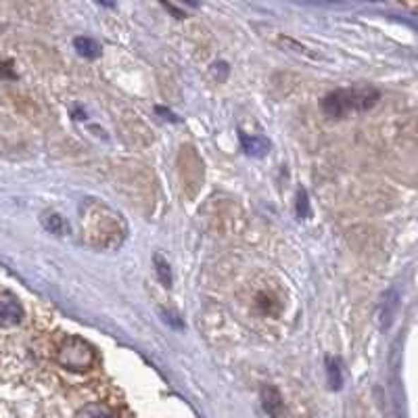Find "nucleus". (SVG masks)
<instances>
[{
  "mask_svg": "<svg viewBox=\"0 0 418 418\" xmlns=\"http://www.w3.org/2000/svg\"><path fill=\"white\" fill-rule=\"evenodd\" d=\"M82 226L86 243L101 251L119 247L126 237V224L121 215L97 201H86L82 205Z\"/></svg>",
  "mask_w": 418,
  "mask_h": 418,
  "instance_id": "nucleus-1",
  "label": "nucleus"
},
{
  "mask_svg": "<svg viewBox=\"0 0 418 418\" xmlns=\"http://www.w3.org/2000/svg\"><path fill=\"white\" fill-rule=\"evenodd\" d=\"M378 90L372 86H352V88H341L333 90L322 99V111L330 119H341L347 113L354 111H368L378 101Z\"/></svg>",
  "mask_w": 418,
  "mask_h": 418,
  "instance_id": "nucleus-2",
  "label": "nucleus"
},
{
  "mask_svg": "<svg viewBox=\"0 0 418 418\" xmlns=\"http://www.w3.org/2000/svg\"><path fill=\"white\" fill-rule=\"evenodd\" d=\"M56 360H59V364L67 368V370L84 372L95 362V352L84 339L69 337V339L63 341V345H61V350L56 354Z\"/></svg>",
  "mask_w": 418,
  "mask_h": 418,
  "instance_id": "nucleus-3",
  "label": "nucleus"
},
{
  "mask_svg": "<svg viewBox=\"0 0 418 418\" xmlns=\"http://www.w3.org/2000/svg\"><path fill=\"white\" fill-rule=\"evenodd\" d=\"M260 402L263 412H265L268 417H282V412H285V402H282V395H280V391H278L276 387H272V385L261 387Z\"/></svg>",
  "mask_w": 418,
  "mask_h": 418,
  "instance_id": "nucleus-4",
  "label": "nucleus"
},
{
  "mask_svg": "<svg viewBox=\"0 0 418 418\" xmlns=\"http://www.w3.org/2000/svg\"><path fill=\"white\" fill-rule=\"evenodd\" d=\"M23 320V310L17 299L0 297V326H15Z\"/></svg>",
  "mask_w": 418,
  "mask_h": 418,
  "instance_id": "nucleus-5",
  "label": "nucleus"
},
{
  "mask_svg": "<svg viewBox=\"0 0 418 418\" xmlns=\"http://www.w3.org/2000/svg\"><path fill=\"white\" fill-rule=\"evenodd\" d=\"M239 141H241L243 151L249 157H265L268 155V151H270V141L260 136V134L251 136V134L241 132V134H239Z\"/></svg>",
  "mask_w": 418,
  "mask_h": 418,
  "instance_id": "nucleus-6",
  "label": "nucleus"
},
{
  "mask_svg": "<svg viewBox=\"0 0 418 418\" xmlns=\"http://www.w3.org/2000/svg\"><path fill=\"white\" fill-rule=\"evenodd\" d=\"M42 224L49 232L56 234V237H67L69 234V224L61 213H54V211L42 213Z\"/></svg>",
  "mask_w": 418,
  "mask_h": 418,
  "instance_id": "nucleus-7",
  "label": "nucleus"
},
{
  "mask_svg": "<svg viewBox=\"0 0 418 418\" xmlns=\"http://www.w3.org/2000/svg\"><path fill=\"white\" fill-rule=\"evenodd\" d=\"M395 308H398V295H395L393 291H389V293L383 297L381 308H378V322H381V326L391 324L393 314H395Z\"/></svg>",
  "mask_w": 418,
  "mask_h": 418,
  "instance_id": "nucleus-8",
  "label": "nucleus"
},
{
  "mask_svg": "<svg viewBox=\"0 0 418 418\" xmlns=\"http://www.w3.org/2000/svg\"><path fill=\"white\" fill-rule=\"evenodd\" d=\"M73 47H76V51L80 52L82 56H86V59H97V56L101 54L99 42L92 40V38H86V36H78V38L73 40Z\"/></svg>",
  "mask_w": 418,
  "mask_h": 418,
  "instance_id": "nucleus-9",
  "label": "nucleus"
},
{
  "mask_svg": "<svg viewBox=\"0 0 418 418\" xmlns=\"http://www.w3.org/2000/svg\"><path fill=\"white\" fill-rule=\"evenodd\" d=\"M76 418H117V414L104 404H88L76 414Z\"/></svg>",
  "mask_w": 418,
  "mask_h": 418,
  "instance_id": "nucleus-10",
  "label": "nucleus"
},
{
  "mask_svg": "<svg viewBox=\"0 0 418 418\" xmlns=\"http://www.w3.org/2000/svg\"><path fill=\"white\" fill-rule=\"evenodd\" d=\"M326 378H328V387L333 391H339L343 385V376H341V364L335 358H326Z\"/></svg>",
  "mask_w": 418,
  "mask_h": 418,
  "instance_id": "nucleus-11",
  "label": "nucleus"
},
{
  "mask_svg": "<svg viewBox=\"0 0 418 418\" xmlns=\"http://www.w3.org/2000/svg\"><path fill=\"white\" fill-rule=\"evenodd\" d=\"M153 263H155V272H157V278H159V282L165 287V289H169L172 287V268H169V263L163 260L161 256H155L153 258Z\"/></svg>",
  "mask_w": 418,
  "mask_h": 418,
  "instance_id": "nucleus-12",
  "label": "nucleus"
},
{
  "mask_svg": "<svg viewBox=\"0 0 418 418\" xmlns=\"http://www.w3.org/2000/svg\"><path fill=\"white\" fill-rule=\"evenodd\" d=\"M297 215L301 220H308V215H310V201H308V193L304 189L297 191Z\"/></svg>",
  "mask_w": 418,
  "mask_h": 418,
  "instance_id": "nucleus-13",
  "label": "nucleus"
},
{
  "mask_svg": "<svg viewBox=\"0 0 418 418\" xmlns=\"http://www.w3.org/2000/svg\"><path fill=\"white\" fill-rule=\"evenodd\" d=\"M157 113H163V115H165V119H172V121H178V117H176L174 113H169V111H165L163 107H157Z\"/></svg>",
  "mask_w": 418,
  "mask_h": 418,
  "instance_id": "nucleus-14",
  "label": "nucleus"
}]
</instances>
